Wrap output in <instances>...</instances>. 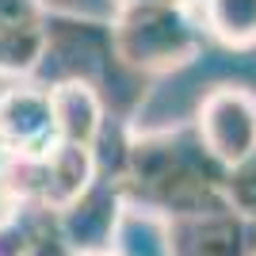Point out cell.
Masks as SVG:
<instances>
[{"instance_id": "obj_15", "label": "cell", "mask_w": 256, "mask_h": 256, "mask_svg": "<svg viewBox=\"0 0 256 256\" xmlns=\"http://www.w3.org/2000/svg\"><path fill=\"white\" fill-rule=\"evenodd\" d=\"M130 4H146V8H195L199 0H115V8H130Z\"/></svg>"}, {"instance_id": "obj_12", "label": "cell", "mask_w": 256, "mask_h": 256, "mask_svg": "<svg viewBox=\"0 0 256 256\" xmlns=\"http://www.w3.org/2000/svg\"><path fill=\"white\" fill-rule=\"evenodd\" d=\"M222 203L241 222L256 226V150L222 172Z\"/></svg>"}, {"instance_id": "obj_10", "label": "cell", "mask_w": 256, "mask_h": 256, "mask_svg": "<svg viewBox=\"0 0 256 256\" xmlns=\"http://www.w3.org/2000/svg\"><path fill=\"white\" fill-rule=\"evenodd\" d=\"M111 256H172V234L160 214L126 206L115 226Z\"/></svg>"}, {"instance_id": "obj_14", "label": "cell", "mask_w": 256, "mask_h": 256, "mask_svg": "<svg viewBox=\"0 0 256 256\" xmlns=\"http://www.w3.org/2000/svg\"><path fill=\"white\" fill-rule=\"evenodd\" d=\"M31 256H76L73 248H69V241L62 237V230H58V214H50V222L42 226V234L34 241Z\"/></svg>"}, {"instance_id": "obj_9", "label": "cell", "mask_w": 256, "mask_h": 256, "mask_svg": "<svg viewBox=\"0 0 256 256\" xmlns=\"http://www.w3.org/2000/svg\"><path fill=\"white\" fill-rule=\"evenodd\" d=\"M203 34L226 50H256V0H199Z\"/></svg>"}, {"instance_id": "obj_7", "label": "cell", "mask_w": 256, "mask_h": 256, "mask_svg": "<svg viewBox=\"0 0 256 256\" xmlns=\"http://www.w3.org/2000/svg\"><path fill=\"white\" fill-rule=\"evenodd\" d=\"M96 176H100L96 150L54 142V150L38 157V206L62 214L96 184Z\"/></svg>"}, {"instance_id": "obj_3", "label": "cell", "mask_w": 256, "mask_h": 256, "mask_svg": "<svg viewBox=\"0 0 256 256\" xmlns=\"http://www.w3.org/2000/svg\"><path fill=\"white\" fill-rule=\"evenodd\" d=\"M42 31H46V54L38 73H34V84L50 88L58 80H80V84H92L107 104V84H115V76H130L115 54L111 20L50 8Z\"/></svg>"}, {"instance_id": "obj_16", "label": "cell", "mask_w": 256, "mask_h": 256, "mask_svg": "<svg viewBox=\"0 0 256 256\" xmlns=\"http://www.w3.org/2000/svg\"><path fill=\"white\" fill-rule=\"evenodd\" d=\"M92 256H111V252H92Z\"/></svg>"}, {"instance_id": "obj_2", "label": "cell", "mask_w": 256, "mask_h": 256, "mask_svg": "<svg viewBox=\"0 0 256 256\" xmlns=\"http://www.w3.org/2000/svg\"><path fill=\"white\" fill-rule=\"evenodd\" d=\"M111 38L122 69L138 80H157L192 65L206 42L195 8H146V4L115 8Z\"/></svg>"}, {"instance_id": "obj_4", "label": "cell", "mask_w": 256, "mask_h": 256, "mask_svg": "<svg viewBox=\"0 0 256 256\" xmlns=\"http://www.w3.org/2000/svg\"><path fill=\"white\" fill-rule=\"evenodd\" d=\"M192 126L222 168L256 150V92L245 84H214L192 115Z\"/></svg>"}, {"instance_id": "obj_1", "label": "cell", "mask_w": 256, "mask_h": 256, "mask_svg": "<svg viewBox=\"0 0 256 256\" xmlns=\"http://www.w3.org/2000/svg\"><path fill=\"white\" fill-rule=\"evenodd\" d=\"M222 164L203 150L192 122L160 130H126L115 168L122 203L160 214L164 222L226 210Z\"/></svg>"}, {"instance_id": "obj_6", "label": "cell", "mask_w": 256, "mask_h": 256, "mask_svg": "<svg viewBox=\"0 0 256 256\" xmlns=\"http://www.w3.org/2000/svg\"><path fill=\"white\" fill-rule=\"evenodd\" d=\"M126 203H122V192H118L115 176L100 172L96 184L88 188L76 203H69L58 214V230L69 241L76 256H92V252H111V241H115V226L122 218Z\"/></svg>"}, {"instance_id": "obj_5", "label": "cell", "mask_w": 256, "mask_h": 256, "mask_svg": "<svg viewBox=\"0 0 256 256\" xmlns=\"http://www.w3.org/2000/svg\"><path fill=\"white\" fill-rule=\"evenodd\" d=\"M50 92L34 80H12L0 84V153L8 157H42L54 150Z\"/></svg>"}, {"instance_id": "obj_11", "label": "cell", "mask_w": 256, "mask_h": 256, "mask_svg": "<svg viewBox=\"0 0 256 256\" xmlns=\"http://www.w3.org/2000/svg\"><path fill=\"white\" fill-rule=\"evenodd\" d=\"M50 214L54 210H42V206H4L0 210V256H31Z\"/></svg>"}, {"instance_id": "obj_8", "label": "cell", "mask_w": 256, "mask_h": 256, "mask_svg": "<svg viewBox=\"0 0 256 256\" xmlns=\"http://www.w3.org/2000/svg\"><path fill=\"white\" fill-rule=\"evenodd\" d=\"M46 92H50V111H54L58 142L96 150V142L104 138L107 122H111V111H107L104 96H100L92 84H80V80H58V84H50Z\"/></svg>"}, {"instance_id": "obj_13", "label": "cell", "mask_w": 256, "mask_h": 256, "mask_svg": "<svg viewBox=\"0 0 256 256\" xmlns=\"http://www.w3.org/2000/svg\"><path fill=\"white\" fill-rule=\"evenodd\" d=\"M50 4L46 0H0V31H20V27H42Z\"/></svg>"}]
</instances>
